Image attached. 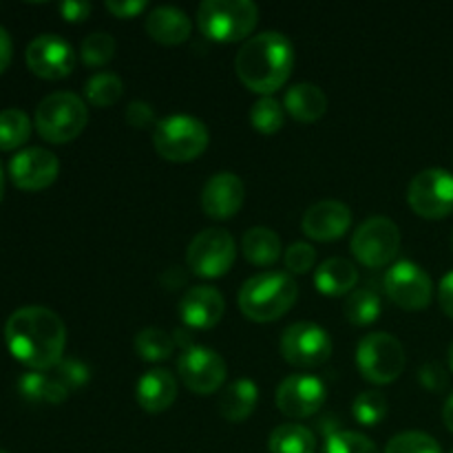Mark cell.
<instances>
[{
	"instance_id": "obj_2",
	"label": "cell",
	"mask_w": 453,
	"mask_h": 453,
	"mask_svg": "<svg viewBox=\"0 0 453 453\" xmlns=\"http://www.w3.org/2000/svg\"><path fill=\"white\" fill-rule=\"evenodd\" d=\"M295 69V47L288 35L264 31L243 42L234 58V71L246 88L261 97L273 96L290 80Z\"/></svg>"
},
{
	"instance_id": "obj_22",
	"label": "cell",
	"mask_w": 453,
	"mask_h": 453,
	"mask_svg": "<svg viewBox=\"0 0 453 453\" xmlns=\"http://www.w3.org/2000/svg\"><path fill=\"white\" fill-rule=\"evenodd\" d=\"M283 109L301 124H314L326 115L327 97L317 84L301 82L288 88L283 97Z\"/></svg>"
},
{
	"instance_id": "obj_46",
	"label": "cell",
	"mask_w": 453,
	"mask_h": 453,
	"mask_svg": "<svg viewBox=\"0 0 453 453\" xmlns=\"http://www.w3.org/2000/svg\"><path fill=\"white\" fill-rule=\"evenodd\" d=\"M3 195H4V168L0 164V202H3Z\"/></svg>"
},
{
	"instance_id": "obj_49",
	"label": "cell",
	"mask_w": 453,
	"mask_h": 453,
	"mask_svg": "<svg viewBox=\"0 0 453 453\" xmlns=\"http://www.w3.org/2000/svg\"><path fill=\"white\" fill-rule=\"evenodd\" d=\"M0 453H9V451H3V449H0Z\"/></svg>"
},
{
	"instance_id": "obj_28",
	"label": "cell",
	"mask_w": 453,
	"mask_h": 453,
	"mask_svg": "<svg viewBox=\"0 0 453 453\" xmlns=\"http://www.w3.org/2000/svg\"><path fill=\"white\" fill-rule=\"evenodd\" d=\"M135 352L142 361L146 363H162L173 357L177 348V341L173 334L159 327H146L135 336Z\"/></svg>"
},
{
	"instance_id": "obj_17",
	"label": "cell",
	"mask_w": 453,
	"mask_h": 453,
	"mask_svg": "<svg viewBox=\"0 0 453 453\" xmlns=\"http://www.w3.org/2000/svg\"><path fill=\"white\" fill-rule=\"evenodd\" d=\"M352 226V211L343 202L336 199H323L310 206L301 219L303 234L312 242H334L341 239Z\"/></svg>"
},
{
	"instance_id": "obj_47",
	"label": "cell",
	"mask_w": 453,
	"mask_h": 453,
	"mask_svg": "<svg viewBox=\"0 0 453 453\" xmlns=\"http://www.w3.org/2000/svg\"><path fill=\"white\" fill-rule=\"evenodd\" d=\"M449 370L453 372V341H451V345H449Z\"/></svg>"
},
{
	"instance_id": "obj_16",
	"label": "cell",
	"mask_w": 453,
	"mask_h": 453,
	"mask_svg": "<svg viewBox=\"0 0 453 453\" xmlns=\"http://www.w3.org/2000/svg\"><path fill=\"white\" fill-rule=\"evenodd\" d=\"M60 175V162L56 155L40 146H31V149L20 150L13 155L9 162V177H12L13 186L20 190H44L53 184Z\"/></svg>"
},
{
	"instance_id": "obj_35",
	"label": "cell",
	"mask_w": 453,
	"mask_h": 453,
	"mask_svg": "<svg viewBox=\"0 0 453 453\" xmlns=\"http://www.w3.org/2000/svg\"><path fill=\"white\" fill-rule=\"evenodd\" d=\"M321 453H380L374 441L358 432H334L327 436Z\"/></svg>"
},
{
	"instance_id": "obj_42",
	"label": "cell",
	"mask_w": 453,
	"mask_h": 453,
	"mask_svg": "<svg viewBox=\"0 0 453 453\" xmlns=\"http://www.w3.org/2000/svg\"><path fill=\"white\" fill-rule=\"evenodd\" d=\"M60 13L66 22H82L91 13V4L82 0H66L60 4Z\"/></svg>"
},
{
	"instance_id": "obj_25",
	"label": "cell",
	"mask_w": 453,
	"mask_h": 453,
	"mask_svg": "<svg viewBox=\"0 0 453 453\" xmlns=\"http://www.w3.org/2000/svg\"><path fill=\"white\" fill-rule=\"evenodd\" d=\"M281 237L265 226H255L242 239L243 257L257 268H270L281 257Z\"/></svg>"
},
{
	"instance_id": "obj_36",
	"label": "cell",
	"mask_w": 453,
	"mask_h": 453,
	"mask_svg": "<svg viewBox=\"0 0 453 453\" xmlns=\"http://www.w3.org/2000/svg\"><path fill=\"white\" fill-rule=\"evenodd\" d=\"M385 453H442L436 438L425 432H403L385 447Z\"/></svg>"
},
{
	"instance_id": "obj_44",
	"label": "cell",
	"mask_w": 453,
	"mask_h": 453,
	"mask_svg": "<svg viewBox=\"0 0 453 453\" xmlns=\"http://www.w3.org/2000/svg\"><path fill=\"white\" fill-rule=\"evenodd\" d=\"M12 56H13V42L12 35L4 27H0V75L7 71V66L12 65Z\"/></svg>"
},
{
	"instance_id": "obj_33",
	"label": "cell",
	"mask_w": 453,
	"mask_h": 453,
	"mask_svg": "<svg viewBox=\"0 0 453 453\" xmlns=\"http://www.w3.org/2000/svg\"><path fill=\"white\" fill-rule=\"evenodd\" d=\"M352 416L363 427H376L388 416V396L379 389H365L354 398Z\"/></svg>"
},
{
	"instance_id": "obj_24",
	"label": "cell",
	"mask_w": 453,
	"mask_h": 453,
	"mask_svg": "<svg viewBox=\"0 0 453 453\" xmlns=\"http://www.w3.org/2000/svg\"><path fill=\"white\" fill-rule=\"evenodd\" d=\"M358 281V270L352 261L334 259L323 261L314 274V288L326 296H345L352 292V288Z\"/></svg>"
},
{
	"instance_id": "obj_18",
	"label": "cell",
	"mask_w": 453,
	"mask_h": 453,
	"mask_svg": "<svg viewBox=\"0 0 453 453\" xmlns=\"http://www.w3.org/2000/svg\"><path fill=\"white\" fill-rule=\"evenodd\" d=\"M246 202V186L234 173H217L206 181L202 190V208L217 221L230 219L242 211Z\"/></svg>"
},
{
	"instance_id": "obj_34",
	"label": "cell",
	"mask_w": 453,
	"mask_h": 453,
	"mask_svg": "<svg viewBox=\"0 0 453 453\" xmlns=\"http://www.w3.org/2000/svg\"><path fill=\"white\" fill-rule=\"evenodd\" d=\"M115 38L111 34H91L80 44V60L87 66H104L115 56Z\"/></svg>"
},
{
	"instance_id": "obj_13",
	"label": "cell",
	"mask_w": 453,
	"mask_h": 453,
	"mask_svg": "<svg viewBox=\"0 0 453 453\" xmlns=\"http://www.w3.org/2000/svg\"><path fill=\"white\" fill-rule=\"evenodd\" d=\"M177 372L186 388L199 396L215 394L224 388L228 367L219 352L203 345H188L177 358Z\"/></svg>"
},
{
	"instance_id": "obj_20",
	"label": "cell",
	"mask_w": 453,
	"mask_h": 453,
	"mask_svg": "<svg viewBox=\"0 0 453 453\" xmlns=\"http://www.w3.org/2000/svg\"><path fill=\"white\" fill-rule=\"evenodd\" d=\"M135 398L137 405L149 414H162V411L171 410L173 403L177 401V380L173 372L164 370V367L144 372L137 380Z\"/></svg>"
},
{
	"instance_id": "obj_6",
	"label": "cell",
	"mask_w": 453,
	"mask_h": 453,
	"mask_svg": "<svg viewBox=\"0 0 453 453\" xmlns=\"http://www.w3.org/2000/svg\"><path fill=\"white\" fill-rule=\"evenodd\" d=\"M35 131L44 142L69 144L88 124V109L80 96L71 91H56L44 97L34 115Z\"/></svg>"
},
{
	"instance_id": "obj_15",
	"label": "cell",
	"mask_w": 453,
	"mask_h": 453,
	"mask_svg": "<svg viewBox=\"0 0 453 453\" xmlns=\"http://www.w3.org/2000/svg\"><path fill=\"white\" fill-rule=\"evenodd\" d=\"M327 398L326 383L312 374H292L281 380L274 394V403L288 418H310L323 407Z\"/></svg>"
},
{
	"instance_id": "obj_39",
	"label": "cell",
	"mask_w": 453,
	"mask_h": 453,
	"mask_svg": "<svg viewBox=\"0 0 453 453\" xmlns=\"http://www.w3.org/2000/svg\"><path fill=\"white\" fill-rule=\"evenodd\" d=\"M418 380L429 392H442L449 385V376L441 363H425L418 372Z\"/></svg>"
},
{
	"instance_id": "obj_37",
	"label": "cell",
	"mask_w": 453,
	"mask_h": 453,
	"mask_svg": "<svg viewBox=\"0 0 453 453\" xmlns=\"http://www.w3.org/2000/svg\"><path fill=\"white\" fill-rule=\"evenodd\" d=\"M53 376H56L62 385H65L66 392L69 394L78 392V389H82L84 385L91 380L88 365H84V363L78 361V358H62V361L58 363Z\"/></svg>"
},
{
	"instance_id": "obj_19",
	"label": "cell",
	"mask_w": 453,
	"mask_h": 453,
	"mask_svg": "<svg viewBox=\"0 0 453 453\" xmlns=\"http://www.w3.org/2000/svg\"><path fill=\"white\" fill-rule=\"evenodd\" d=\"M226 314V301L217 288L195 286L181 296L180 317L190 330H211Z\"/></svg>"
},
{
	"instance_id": "obj_31",
	"label": "cell",
	"mask_w": 453,
	"mask_h": 453,
	"mask_svg": "<svg viewBox=\"0 0 453 453\" xmlns=\"http://www.w3.org/2000/svg\"><path fill=\"white\" fill-rule=\"evenodd\" d=\"M31 135V119L20 109L0 111V150H16Z\"/></svg>"
},
{
	"instance_id": "obj_9",
	"label": "cell",
	"mask_w": 453,
	"mask_h": 453,
	"mask_svg": "<svg viewBox=\"0 0 453 453\" xmlns=\"http://www.w3.org/2000/svg\"><path fill=\"white\" fill-rule=\"evenodd\" d=\"M352 255L365 268H383L401 250V230L388 217H370L352 234Z\"/></svg>"
},
{
	"instance_id": "obj_5",
	"label": "cell",
	"mask_w": 453,
	"mask_h": 453,
	"mask_svg": "<svg viewBox=\"0 0 453 453\" xmlns=\"http://www.w3.org/2000/svg\"><path fill=\"white\" fill-rule=\"evenodd\" d=\"M208 144H211V133L206 124L193 115H168L153 128V146L159 157L166 162H195L206 153Z\"/></svg>"
},
{
	"instance_id": "obj_43",
	"label": "cell",
	"mask_w": 453,
	"mask_h": 453,
	"mask_svg": "<svg viewBox=\"0 0 453 453\" xmlns=\"http://www.w3.org/2000/svg\"><path fill=\"white\" fill-rule=\"evenodd\" d=\"M438 301H441L442 312L453 319V270L442 277L441 288H438Z\"/></svg>"
},
{
	"instance_id": "obj_41",
	"label": "cell",
	"mask_w": 453,
	"mask_h": 453,
	"mask_svg": "<svg viewBox=\"0 0 453 453\" xmlns=\"http://www.w3.org/2000/svg\"><path fill=\"white\" fill-rule=\"evenodd\" d=\"M106 9L113 13L115 18H124V20H131V18L140 16L146 9L144 0H127V3H119V0H109Z\"/></svg>"
},
{
	"instance_id": "obj_40",
	"label": "cell",
	"mask_w": 453,
	"mask_h": 453,
	"mask_svg": "<svg viewBox=\"0 0 453 453\" xmlns=\"http://www.w3.org/2000/svg\"><path fill=\"white\" fill-rule=\"evenodd\" d=\"M127 122L133 128H146L155 124V111L149 102H131L127 106Z\"/></svg>"
},
{
	"instance_id": "obj_30",
	"label": "cell",
	"mask_w": 453,
	"mask_h": 453,
	"mask_svg": "<svg viewBox=\"0 0 453 453\" xmlns=\"http://www.w3.org/2000/svg\"><path fill=\"white\" fill-rule=\"evenodd\" d=\"M84 96H87L88 104L97 106V109H109V106L118 104L119 97L124 96V82L119 75L102 71V73L91 75L87 80Z\"/></svg>"
},
{
	"instance_id": "obj_3",
	"label": "cell",
	"mask_w": 453,
	"mask_h": 453,
	"mask_svg": "<svg viewBox=\"0 0 453 453\" xmlns=\"http://www.w3.org/2000/svg\"><path fill=\"white\" fill-rule=\"evenodd\" d=\"M299 286L288 273H264L250 277L239 290V310L255 323H273L286 317L296 303Z\"/></svg>"
},
{
	"instance_id": "obj_8",
	"label": "cell",
	"mask_w": 453,
	"mask_h": 453,
	"mask_svg": "<svg viewBox=\"0 0 453 453\" xmlns=\"http://www.w3.org/2000/svg\"><path fill=\"white\" fill-rule=\"evenodd\" d=\"M237 246L228 230H202L186 250V265L199 279H219L234 265Z\"/></svg>"
},
{
	"instance_id": "obj_38",
	"label": "cell",
	"mask_w": 453,
	"mask_h": 453,
	"mask_svg": "<svg viewBox=\"0 0 453 453\" xmlns=\"http://www.w3.org/2000/svg\"><path fill=\"white\" fill-rule=\"evenodd\" d=\"M283 261H286L288 273L305 274L314 268V264H317V250H314L310 243L296 242L288 248L286 255H283Z\"/></svg>"
},
{
	"instance_id": "obj_12",
	"label": "cell",
	"mask_w": 453,
	"mask_h": 453,
	"mask_svg": "<svg viewBox=\"0 0 453 453\" xmlns=\"http://www.w3.org/2000/svg\"><path fill=\"white\" fill-rule=\"evenodd\" d=\"M383 283L392 303L407 310V312H418V310H425L432 303V277L414 261L403 259L389 265L383 277Z\"/></svg>"
},
{
	"instance_id": "obj_26",
	"label": "cell",
	"mask_w": 453,
	"mask_h": 453,
	"mask_svg": "<svg viewBox=\"0 0 453 453\" xmlns=\"http://www.w3.org/2000/svg\"><path fill=\"white\" fill-rule=\"evenodd\" d=\"M18 392L29 403H51L60 405L66 401L69 392L56 376H47L44 372H27L18 380Z\"/></svg>"
},
{
	"instance_id": "obj_1",
	"label": "cell",
	"mask_w": 453,
	"mask_h": 453,
	"mask_svg": "<svg viewBox=\"0 0 453 453\" xmlns=\"http://www.w3.org/2000/svg\"><path fill=\"white\" fill-rule=\"evenodd\" d=\"M4 343L31 372L56 370L66 348V326L53 310L27 305L4 323Z\"/></svg>"
},
{
	"instance_id": "obj_27",
	"label": "cell",
	"mask_w": 453,
	"mask_h": 453,
	"mask_svg": "<svg viewBox=\"0 0 453 453\" xmlns=\"http://www.w3.org/2000/svg\"><path fill=\"white\" fill-rule=\"evenodd\" d=\"M270 453H317V438L299 423H283L268 438Z\"/></svg>"
},
{
	"instance_id": "obj_21",
	"label": "cell",
	"mask_w": 453,
	"mask_h": 453,
	"mask_svg": "<svg viewBox=\"0 0 453 453\" xmlns=\"http://www.w3.org/2000/svg\"><path fill=\"white\" fill-rule=\"evenodd\" d=\"M193 31V22L181 9L177 7H155L146 18V34L150 40L164 47H175V44L186 42Z\"/></svg>"
},
{
	"instance_id": "obj_23",
	"label": "cell",
	"mask_w": 453,
	"mask_h": 453,
	"mask_svg": "<svg viewBox=\"0 0 453 453\" xmlns=\"http://www.w3.org/2000/svg\"><path fill=\"white\" fill-rule=\"evenodd\" d=\"M257 403H259V389H257L255 380L239 379L234 380V383H230L228 388L219 394L217 407H219L221 418L237 425L243 423L246 418H250Z\"/></svg>"
},
{
	"instance_id": "obj_32",
	"label": "cell",
	"mask_w": 453,
	"mask_h": 453,
	"mask_svg": "<svg viewBox=\"0 0 453 453\" xmlns=\"http://www.w3.org/2000/svg\"><path fill=\"white\" fill-rule=\"evenodd\" d=\"M250 124L261 135H274L286 124V109L273 96L259 97L250 109Z\"/></svg>"
},
{
	"instance_id": "obj_10",
	"label": "cell",
	"mask_w": 453,
	"mask_h": 453,
	"mask_svg": "<svg viewBox=\"0 0 453 453\" xmlns=\"http://www.w3.org/2000/svg\"><path fill=\"white\" fill-rule=\"evenodd\" d=\"M281 357L292 367L301 370H314L330 361L332 339L321 326L310 321L292 323L281 334Z\"/></svg>"
},
{
	"instance_id": "obj_4",
	"label": "cell",
	"mask_w": 453,
	"mask_h": 453,
	"mask_svg": "<svg viewBox=\"0 0 453 453\" xmlns=\"http://www.w3.org/2000/svg\"><path fill=\"white\" fill-rule=\"evenodd\" d=\"M259 22V7L250 0H203L197 9V27L208 40L221 44L250 40Z\"/></svg>"
},
{
	"instance_id": "obj_11",
	"label": "cell",
	"mask_w": 453,
	"mask_h": 453,
	"mask_svg": "<svg viewBox=\"0 0 453 453\" xmlns=\"http://www.w3.org/2000/svg\"><path fill=\"white\" fill-rule=\"evenodd\" d=\"M411 211L423 219H445L453 212V175L442 168H427L407 188Z\"/></svg>"
},
{
	"instance_id": "obj_48",
	"label": "cell",
	"mask_w": 453,
	"mask_h": 453,
	"mask_svg": "<svg viewBox=\"0 0 453 453\" xmlns=\"http://www.w3.org/2000/svg\"><path fill=\"white\" fill-rule=\"evenodd\" d=\"M451 250H453V233H451Z\"/></svg>"
},
{
	"instance_id": "obj_50",
	"label": "cell",
	"mask_w": 453,
	"mask_h": 453,
	"mask_svg": "<svg viewBox=\"0 0 453 453\" xmlns=\"http://www.w3.org/2000/svg\"><path fill=\"white\" fill-rule=\"evenodd\" d=\"M451 453H453V451H451Z\"/></svg>"
},
{
	"instance_id": "obj_7",
	"label": "cell",
	"mask_w": 453,
	"mask_h": 453,
	"mask_svg": "<svg viewBox=\"0 0 453 453\" xmlns=\"http://www.w3.org/2000/svg\"><path fill=\"white\" fill-rule=\"evenodd\" d=\"M357 365L363 379L372 385H389L405 372V348L394 334L374 332L358 343Z\"/></svg>"
},
{
	"instance_id": "obj_29",
	"label": "cell",
	"mask_w": 453,
	"mask_h": 453,
	"mask_svg": "<svg viewBox=\"0 0 453 453\" xmlns=\"http://www.w3.org/2000/svg\"><path fill=\"white\" fill-rule=\"evenodd\" d=\"M380 310H383L380 308V296L376 295L372 288L354 290L343 305L345 319H348L352 326H358V327L372 326V323L379 321Z\"/></svg>"
},
{
	"instance_id": "obj_14",
	"label": "cell",
	"mask_w": 453,
	"mask_h": 453,
	"mask_svg": "<svg viewBox=\"0 0 453 453\" xmlns=\"http://www.w3.org/2000/svg\"><path fill=\"white\" fill-rule=\"evenodd\" d=\"M27 66L42 80H65L73 73L78 53L65 38L56 34H42L34 38L25 53Z\"/></svg>"
},
{
	"instance_id": "obj_45",
	"label": "cell",
	"mask_w": 453,
	"mask_h": 453,
	"mask_svg": "<svg viewBox=\"0 0 453 453\" xmlns=\"http://www.w3.org/2000/svg\"><path fill=\"white\" fill-rule=\"evenodd\" d=\"M442 420H445L447 429L453 434V394L449 398H447L445 407H442Z\"/></svg>"
}]
</instances>
